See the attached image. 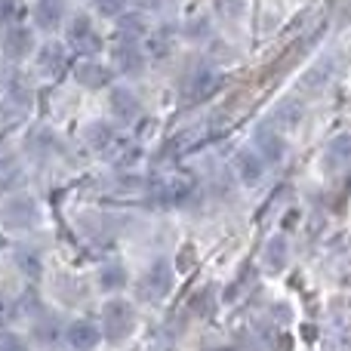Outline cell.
Masks as SVG:
<instances>
[{"instance_id":"1","label":"cell","mask_w":351,"mask_h":351,"mask_svg":"<svg viewBox=\"0 0 351 351\" xmlns=\"http://www.w3.org/2000/svg\"><path fill=\"white\" fill-rule=\"evenodd\" d=\"M136 330V308L123 299H114V302L105 305L102 311V333L108 342H123L130 333Z\"/></svg>"},{"instance_id":"2","label":"cell","mask_w":351,"mask_h":351,"mask_svg":"<svg viewBox=\"0 0 351 351\" xmlns=\"http://www.w3.org/2000/svg\"><path fill=\"white\" fill-rule=\"evenodd\" d=\"M170 290H173V265L167 259H154L139 280V296L148 299V302H158Z\"/></svg>"},{"instance_id":"3","label":"cell","mask_w":351,"mask_h":351,"mask_svg":"<svg viewBox=\"0 0 351 351\" xmlns=\"http://www.w3.org/2000/svg\"><path fill=\"white\" fill-rule=\"evenodd\" d=\"M219 86H222V74H219L216 68H210V65L194 68L185 80V102H204Z\"/></svg>"},{"instance_id":"4","label":"cell","mask_w":351,"mask_h":351,"mask_svg":"<svg viewBox=\"0 0 351 351\" xmlns=\"http://www.w3.org/2000/svg\"><path fill=\"white\" fill-rule=\"evenodd\" d=\"M40 219L37 204L31 197H10L0 210V222L10 225V228H31V225Z\"/></svg>"},{"instance_id":"5","label":"cell","mask_w":351,"mask_h":351,"mask_svg":"<svg viewBox=\"0 0 351 351\" xmlns=\"http://www.w3.org/2000/svg\"><path fill=\"white\" fill-rule=\"evenodd\" d=\"M68 40H71V47L84 56H96L99 49H102V37L96 34V28H93V22L86 16H77L71 25H68Z\"/></svg>"},{"instance_id":"6","label":"cell","mask_w":351,"mask_h":351,"mask_svg":"<svg viewBox=\"0 0 351 351\" xmlns=\"http://www.w3.org/2000/svg\"><path fill=\"white\" fill-rule=\"evenodd\" d=\"M265 167L268 164L259 158L256 148H243V152L234 154V173H237V179H241V185H247V188L259 185L262 176H265Z\"/></svg>"},{"instance_id":"7","label":"cell","mask_w":351,"mask_h":351,"mask_svg":"<svg viewBox=\"0 0 351 351\" xmlns=\"http://www.w3.org/2000/svg\"><path fill=\"white\" fill-rule=\"evenodd\" d=\"M253 145H256V152H259V158L265 160V164H280V160H284V154H287L284 136H280L278 130H271V127H259V130H256Z\"/></svg>"},{"instance_id":"8","label":"cell","mask_w":351,"mask_h":351,"mask_svg":"<svg viewBox=\"0 0 351 351\" xmlns=\"http://www.w3.org/2000/svg\"><path fill=\"white\" fill-rule=\"evenodd\" d=\"M108 102H111L114 117H117V121H123V123H133L136 117L142 114L139 96H136L133 90H127V86H114V90H111V96H108Z\"/></svg>"},{"instance_id":"9","label":"cell","mask_w":351,"mask_h":351,"mask_svg":"<svg viewBox=\"0 0 351 351\" xmlns=\"http://www.w3.org/2000/svg\"><path fill=\"white\" fill-rule=\"evenodd\" d=\"M31 111V96L25 90H12L10 99L0 105V127H16L28 117Z\"/></svg>"},{"instance_id":"10","label":"cell","mask_w":351,"mask_h":351,"mask_svg":"<svg viewBox=\"0 0 351 351\" xmlns=\"http://www.w3.org/2000/svg\"><path fill=\"white\" fill-rule=\"evenodd\" d=\"M114 62L123 74H142L145 71V56H142L136 40H117L114 43Z\"/></svg>"},{"instance_id":"11","label":"cell","mask_w":351,"mask_h":351,"mask_svg":"<svg viewBox=\"0 0 351 351\" xmlns=\"http://www.w3.org/2000/svg\"><path fill=\"white\" fill-rule=\"evenodd\" d=\"M65 339L74 351H93L99 346V339H102V333H99V327L90 321H74L71 327H68Z\"/></svg>"},{"instance_id":"12","label":"cell","mask_w":351,"mask_h":351,"mask_svg":"<svg viewBox=\"0 0 351 351\" xmlns=\"http://www.w3.org/2000/svg\"><path fill=\"white\" fill-rule=\"evenodd\" d=\"M34 49V34H31L28 28H6V34H3V53H6V59H12V62H19V59H25V56Z\"/></svg>"},{"instance_id":"13","label":"cell","mask_w":351,"mask_h":351,"mask_svg":"<svg viewBox=\"0 0 351 351\" xmlns=\"http://www.w3.org/2000/svg\"><path fill=\"white\" fill-rule=\"evenodd\" d=\"M351 164V133H339L324 148V167L327 170H342Z\"/></svg>"},{"instance_id":"14","label":"cell","mask_w":351,"mask_h":351,"mask_svg":"<svg viewBox=\"0 0 351 351\" xmlns=\"http://www.w3.org/2000/svg\"><path fill=\"white\" fill-rule=\"evenodd\" d=\"M65 0H37L34 3V25L43 31H56L65 19Z\"/></svg>"},{"instance_id":"15","label":"cell","mask_w":351,"mask_h":351,"mask_svg":"<svg viewBox=\"0 0 351 351\" xmlns=\"http://www.w3.org/2000/svg\"><path fill=\"white\" fill-rule=\"evenodd\" d=\"M262 259H265V268H268L271 274L284 271V268H287V259H290V243H287V237H284V234L268 237Z\"/></svg>"},{"instance_id":"16","label":"cell","mask_w":351,"mask_h":351,"mask_svg":"<svg viewBox=\"0 0 351 351\" xmlns=\"http://www.w3.org/2000/svg\"><path fill=\"white\" fill-rule=\"evenodd\" d=\"M74 77L84 86H90V90H102L111 80V74H108V68L99 65V62H80V65L74 68Z\"/></svg>"},{"instance_id":"17","label":"cell","mask_w":351,"mask_h":351,"mask_svg":"<svg viewBox=\"0 0 351 351\" xmlns=\"http://www.w3.org/2000/svg\"><path fill=\"white\" fill-rule=\"evenodd\" d=\"M271 121H274V123H280L284 130H293L299 121H302V105H299L296 99H284L280 105H274Z\"/></svg>"},{"instance_id":"18","label":"cell","mask_w":351,"mask_h":351,"mask_svg":"<svg viewBox=\"0 0 351 351\" xmlns=\"http://www.w3.org/2000/svg\"><path fill=\"white\" fill-rule=\"evenodd\" d=\"M130 284L127 278V268L117 265V262H108V265L99 271V287H102L105 293H114V290H123V287Z\"/></svg>"},{"instance_id":"19","label":"cell","mask_w":351,"mask_h":351,"mask_svg":"<svg viewBox=\"0 0 351 351\" xmlns=\"http://www.w3.org/2000/svg\"><path fill=\"white\" fill-rule=\"evenodd\" d=\"M37 65L47 74H59L62 68H65V49H62L59 43H47V47L37 53Z\"/></svg>"},{"instance_id":"20","label":"cell","mask_w":351,"mask_h":351,"mask_svg":"<svg viewBox=\"0 0 351 351\" xmlns=\"http://www.w3.org/2000/svg\"><path fill=\"white\" fill-rule=\"evenodd\" d=\"M28 152L37 154V158H47V154L59 152V142H56V136L49 133V130H40V133H31L28 139Z\"/></svg>"},{"instance_id":"21","label":"cell","mask_w":351,"mask_h":351,"mask_svg":"<svg viewBox=\"0 0 351 351\" xmlns=\"http://www.w3.org/2000/svg\"><path fill=\"white\" fill-rule=\"evenodd\" d=\"M216 12L228 22H237L247 12V0H216Z\"/></svg>"},{"instance_id":"22","label":"cell","mask_w":351,"mask_h":351,"mask_svg":"<svg viewBox=\"0 0 351 351\" xmlns=\"http://www.w3.org/2000/svg\"><path fill=\"white\" fill-rule=\"evenodd\" d=\"M22 182V170L19 164H0V191H10Z\"/></svg>"},{"instance_id":"23","label":"cell","mask_w":351,"mask_h":351,"mask_svg":"<svg viewBox=\"0 0 351 351\" xmlns=\"http://www.w3.org/2000/svg\"><path fill=\"white\" fill-rule=\"evenodd\" d=\"M22 16V0H0V22H12Z\"/></svg>"},{"instance_id":"24","label":"cell","mask_w":351,"mask_h":351,"mask_svg":"<svg viewBox=\"0 0 351 351\" xmlns=\"http://www.w3.org/2000/svg\"><path fill=\"white\" fill-rule=\"evenodd\" d=\"M0 351H28L16 333H0Z\"/></svg>"},{"instance_id":"25","label":"cell","mask_w":351,"mask_h":351,"mask_svg":"<svg viewBox=\"0 0 351 351\" xmlns=\"http://www.w3.org/2000/svg\"><path fill=\"white\" fill-rule=\"evenodd\" d=\"M99 10L105 12V16H123V6H127V0H96Z\"/></svg>"},{"instance_id":"26","label":"cell","mask_w":351,"mask_h":351,"mask_svg":"<svg viewBox=\"0 0 351 351\" xmlns=\"http://www.w3.org/2000/svg\"><path fill=\"white\" fill-rule=\"evenodd\" d=\"M19 265H22L28 274L40 271V262H37V256H31V253H19Z\"/></svg>"},{"instance_id":"27","label":"cell","mask_w":351,"mask_h":351,"mask_svg":"<svg viewBox=\"0 0 351 351\" xmlns=\"http://www.w3.org/2000/svg\"><path fill=\"white\" fill-rule=\"evenodd\" d=\"M136 6H139V10H158L160 3H164V0H133Z\"/></svg>"}]
</instances>
